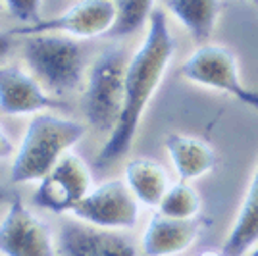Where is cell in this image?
<instances>
[{"instance_id":"cell-1","label":"cell","mask_w":258,"mask_h":256,"mask_svg":"<svg viewBox=\"0 0 258 256\" xmlns=\"http://www.w3.org/2000/svg\"><path fill=\"white\" fill-rule=\"evenodd\" d=\"M173 52L175 41L166 22V14L154 10L149 20V33L127 64L123 110L116 129L108 135L104 147L98 152L97 164L100 168L118 162L129 152L145 108L149 106L156 89L160 87Z\"/></svg>"},{"instance_id":"cell-2","label":"cell","mask_w":258,"mask_h":256,"mask_svg":"<svg viewBox=\"0 0 258 256\" xmlns=\"http://www.w3.org/2000/svg\"><path fill=\"white\" fill-rule=\"evenodd\" d=\"M85 135V127L74 119L52 114L33 117L12 164L10 181H41Z\"/></svg>"},{"instance_id":"cell-3","label":"cell","mask_w":258,"mask_h":256,"mask_svg":"<svg viewBox=\"0 0 258 256\" xmlns=\"http://www.w3.org/2000/svg\"><path fill=\"white\" fill-rule=\"evenodd\" d=\"M127 64L129 60L123 48L112 46L100 54L91 68L83 112L89 123L100 133L110 135L121 117Z\"/></svg>"},{"instance_id":"cell-4","label":"cell","mask_w":258,"mask_h":256,"mask_svg":"<svg viewBox=\"0 0 258 256\" xmlns=\"http://www.w3.org/2000/svg\"><path fill=\"white\" fill-rule=\"evenodd\" d=\"M33 74L56 95L74 91L83 75V54L76 41L60 35H31L23 46Z\"/></svg>"},{"instance_id":"cell-5","label":"cell","mask_w":258,"mask_h":256,"mask_svg":"<svg viewBox=\"0 0 258 256\" xmlns=\"http://www.w3.org/2000/svg\"><path fill=\"white\" fill-rule=\"evenodd\" d=\"M181 74L195 85L216 89L235 96L243 104L258 110V93L241 83L237 56L222 44H201L181 66Z\"/></svg>"},{"instance_id":"cell-6","label":"cell","mask_w":258,"mask_h":256,"mask_svg":"<svg viewBox=\"0 0 258 256\" xmlns=\"http://www.w3.org/2000/svg\"><path fill=\"white\" fill-rule=\"evenodd\" d=\"M72 214L79 222L104 229H131L139 222V201L121 179L102 183L93 189Z\"/></svg>"},{"instance_id":"cell-7","label":"cell","mask_w":258,"mask_h":256,"mask_svg":"<svg viewBox=\"0 0 258 256\" xmlns=\"http://www.w3.org/2000/svg\"><path fill=\"white\" fill-rule=\"evenodd\" d=\"M91 193V173L85 162L76 154H66L52 170L44 175L33 203L39 208L52 214L72 212L77 203H81Z\"/></svg>"},{"instance_id":"cell-8","label":"cell","mask_w":258,"mask_h":256,"mask_svg":"<svg viewBox=\"0 0 258 256\" xmlns=\"http://www.w3.org/2000/svg\"><path fill=\"white\" fill-rule=\"evenodd\" d=\"M0 252L4 256H56L48 225L20 199L12 201L0 222Z\"/></svg>"},{"instance_id":"cell-9","label":"cell","mask_w":258,"mask_h":256,"mask_svg":"<svg viewBox=\"0 0 258 256\" xmlns=\"http://www.w3.org/2000/svg\"><path fill=\"white\" fill-rule=\"evenodd\" d=\"M116 6L112 0H81L62 16L39 22L31 27L14 29V35H41L48 31H66L77 37H97L112 29L116 22Z\"/></svg>"},{"instance_id":"cell-10","label":"cell","mask_w":258,"mask_h":256,"mask_svg":"<svg viewBox=\"0 0 258 256\" xmlns=\"http://www.w3.org/2000/svg\"><path fill=\"white\" fill-rule=\"evenodd\" d=\"M56 252L58 256H137V248L125 235L77 220L62 225Z\"/></svg>"},{"instance_id":"cell-11","label":"cell","mask_w":258,"mask_h":256,"mask_svg":"<svg viewBox=\"0 0 258 256\" xmlns=\"http://www.w3.org/2000/svg\"><path fill=\"white\" fill-rule=\"evenodd\" d=\"M201 227L195 220H173L154 214L141 237L145 256H179L187 252L199 239Z\"/></svg>"},{"instance_id":"cell-12","label":"cell","mask_w":258,"mask_h":256,"mask_svg":"<svg viewBox=\"0 0 258 256\" xmlns=\"http://www.w3.org/2000/svg\"><path fill=\"white\" fill-rule=\"evenodd\" d=\"M50 106H54L52 98L44 93L35 77L16 66L0 68V110L4 114H35Z\"/></svg>"},{"instance_id":"cell-13","label":"cell","mask_w":258,"mask_h":256,"mask_svg":"<svg viewBox=\"0 0 258 256\" xmlns=\"http://www.w3.org/2000/svg\"><path fill=\"white\" fill-rule=\"evenodd\" d=\"M166 150L172 160L175 173L181 181H195L208 175L216 166V152L206 141L183 135V133H172L166 139Z\"/></svg>"},{"instance_id":"cell-14","label":"cell","mask_w":258,"mask_h":256,"mask_svg":"<svg viewBox=\"0 0 258 256\" xmlns=\"http://www.w3.org/2000/svg\"><path fill=\"white\" fill-rule=\"evenodd\" d=\"M258 243V160L252 177L245 193V199L239 206V212L226 241L222 252L226 256H245Z\"/></svg>"},{"instance_id":"cell-15","label":"cell","mask_w":258,"mask_h":256,"mask_svg":"<svg viewBox=\"0 0 258 256\" xmlns=\"http://www.w3.org/2000/svg\"><path fill=\"white\" fill-rule=\"evenodd\" d=\"M129 191L135 195L139 204L158 208L164 195L170 189L168 173L158 162L151 158H133L127 162L123 171Z\"/></svg>"},{"instance_id":"cell-16","label":"cell","mask_w":258,"mask_h":256,"mask_svg":"<svg viewBox=\"0 0 258 256\" xmlns=\"http://www.w3.org/2000/svg\"><path fill=\"white\" fill-rule=\"evenodd\" d=\"M197 43H206L220 18L222 0H164Z\"/></svg>"},{"instance_id":"cell-17","label":"cell","mask_w":258,"mask_h":256,"mask_svg":"<svg viewBox=\"0 0 258 256\" xmlns=\"http://www.w3.org/2000/svg\"><path fill=\"white\" fill-rule=\"evenodd\" d=\"M201 195L197 189L187 181H179L170 185L158 206V214L173 220H195L201 212Z\"/></svg>"},{"instance_id":"cell-18","label":"cell","mask_w":258,"mask_h":256,"mask_svg":"<svg viewBox=\"0 0 258 256\" xmlns=\"http://www.w3.org/2000/svg\"><path fill=\"white\" fill-rule=\"evenodd\" d=\"M154 0H116V22L108 31L110 37H125L145 25L152 16Z\"/></svg>"},{"instance_id":"cell-19","label":"cell","mask_w":258,"mask_h":256,"mask_svg":"<svg viewBox=\"0 0 258 256\" xmlns=\"http://www.w3.org/2000/svg\"><path fill=\"white\" fill-rule=\"evenodd\" d=\"M6 4L12 16L22 22H31L37 18L39 0H6Z\"/></svg>"},{"instance_id":"cell-20","label":"cell","mask_w":258,"mask_h":256,"mask_svg":"<svg viewBox=\"0 0 258 256\" xmlns=\"http://www.w3.org/2000/svg\"><path fill=\"white\" fill-rule=\"evenodd\" d=\"M12 152H14V147H12L10 139L6 137V133L0 127V160L6 158V156H10Z\"/></svg>"},{"instance_id":"cell-21","label":"cell","mask_w":258,"mask_h":256,"mask_svg":"<svg viewBox=\"0 0 258 256\" xmlns=\"http://www.w3.org/2000/svg\"><path fill=\"white\" fill-rule=\"evenodd\" d=\"M10 48H12L10 37H8L6 33L0 31V58H2V56H6V54L10 52Z\"/></svg>"},{"instance_id":"cell-22","label":"cell","mask_w":258,"mask_h":256,"mask_svg":"<svg viewBox=\"0 0 258 256\" xmlns=\"http://www.w3.org/2000/svg\"><path fill=\"white\" fill-rule=\"evenodd\" d=\"M199 256H226L224 252H216V250H205V252H201Z\"/></svg>"},{"instance_id":"cell-23","label":"cell","mask_w":258,"mask_h":256,"mask_svg":"<svg viewBox=\"0 0 258 256\" xmlns=\"http://www.w3.org/2000/svg\"><path fill=\"white\" fill-rule=\"evenodd\" d=\"M245 256H258V243L254 246H252V248H250V250H248V252Z\"/></svg>"},{"instance_id":"cell-24","label":"cell","mask_w":258,"mask_h":256,"mask_svg":"<svg viewBox=\"0 0 258 256\" xmlns=\"http://www.w3.org/2000/svg\"><path fill=\"white\" fill-rule=\"evenodd\" d=\"M6 197H8V195H6V191L0 187V203H4V201H6Z\"/></svg>"},{"instance_id":"cell-25","label":"cell","mask_w":258,"mask_h":256,"mask_svg":"<svg viewBox=\"0 0 258 256\" xmlns=\"http://www.w3.org/2000/svg\"><path fill=\"white\" fill-rule=\"evenodd\" d=\"M250 2H252V4H256V6H258V0H250Z\"/></svg>"}]
</instances>
